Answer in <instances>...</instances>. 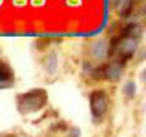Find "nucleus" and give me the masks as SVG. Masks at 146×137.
I'll return each mask as SVG.
<instances>
[{
  "mask_svg": "<svg viewBox=\"0 0 146 137\" xmlns=\"http://www.w3.org/2000/svg\"><path fill=\"white\" fill-rule=\"evenodd\" d=\"M139 59H141V61H144V59H146V49H143V51H141V55H139Z\"/></svg>",
  "mask_w": 146,
  "mask_h": 137,
  "instance_id": "10",
  "label": "nucleus"
},
{
  "mask_svg": "<svg viewBox=\"0 0 146 137\" xmlns=\"http://www.w3.org/2000/svg\"><path fill=\"white\" fill-rule=\"evenodd\" d=\"M90 108H91V115H93V119H99L106 113L108 110V95L104 93L102 90H95L91 91L90 95Z\"/></svg>",
  "mask_w": 146,
  "mask_h": 137,
  "instance_id": "3",
  "label": "nucleus"
},
{
  "mask_svg": "<svg viewBox=\"0 0 146 137\" xmlns=\"http://www.w3.org/2000/svg\"><path fill=\"white\" fill-rule=\"evenodd\" d=\"M122 70H124V62L113 59L111 62L106 64V79H110V80H119V79H121V75H122Z\"/></svg>",
  "mask_w": 146,
  "mask_h": 137,
  "instance_id": "5",
  "label": "nucleus"
},
{
  "mask_svg": "<svg viewBox=\"0 0 146 137\" xmlns=\"http://www.w3.org/2000/svg\"><path fill=\"white\" fill-rule=\"evenodd\" d=\"M91 75H93L95 79H106V66H99L97 70L91 71Z\"/></svg>",
  "mask_w": 146,
  "mask_h": 137,
  "instance_id": "9",
  "label": "nucleus"
},
{
  "mask_svg": "<svg viewBox=\"0 0 146 137\" xmlns=\"http://www.w3.org/2000/svg\"><path fill=\"white\" fill-rule=\"evenodd\" d=\"M46 99H48V95H46L44 90L40 88H35L31 91H26V93L18 95V112L20 113H33L36 110H40L46 104Z\"/></svg>",
  "mask_w": 146,
  "mask_h": 137,
  "instance_id": "2",
  "label": "nucleus"
},
{
  "mask_svg": "<svg viewBox=\"0 0 146 137\" xmlns=\"http://www.w3.org/2000/svg\"><path fill=\"white\" fill-rule=\"evenodd\" d=\"M13 84H15V80H13V71L9 64L6 61H0V90L11 88Z\"/></svg>",
  "mask_w": 146,
  "mask_h": 137,
  "instance_id": "4",
  "label": "nucleus"
},
{
  "mask_svg": "<svg viewBox=\"0 0 146 137\" xmlns=\"http://www.w3.org/2000/svg\"><path fill=\"white\" fill-rule=\"evenodd\" d=\"M57 66H58V55L57 51H49L44 59V68L48 73H55L57 71Z\"/></svg>",
  "mask_w": 146,
  "mask_h": 137,
  "instance_id": "7",
  "label": "nucleus"
},
{
  "mask_svg": "<svg viewBox=\"0 0 146 137\" xmlns=\"http://www.w3.org/2000/svg\"><path fill=\"white\" fill-rule=\"evenodd\" d=\"M124 95H126V97H133V95H135V82L133 80H126V84H124Z\"/></svg>",
  "mask_w": 146,
  "mask_h": 137,
  "instance_id": "8",
  "label": "nucleus"
},
{
  "mask_svg": "<svg viewBox=\"0 0 146 137\" xmlns=\"http://www.w3.org/2000/svg\"><path fill=\"white\" fill-rule=\"evenodd\" d=\"M141 33L143 31H141V26L137 22H130L128 26H124L119 37L113 39V44L110 46V55L126 64V61L133 57L137 48H139Z\"/></svg>",
  "mask_w": 146,
  "mask_h": 137,
  "instance_id": "1",
  "label": "nucleus"
},
{
  "mask_svg": "<svg viewBox=\"0 0 146 137\" xmlns=\"http://www.w3.org/2000/svg\"><path fill=\"white\" fill-rule=\"evenodd\" d=\"M141 79H143V80L146 82V68H144V70H143V75H141Z\"/></svg>",
  "mask_w": 146,
  "mask_h": 137,
  "instance_id": "11",
  "label": "nucleus"
},
{
  "mask_svg": "<svg viewBox=\"0 0 146 137\" xmlns=\"http://www.w3.org/2000/svg\"><path fill=\"white\" fill-rule=\"evenodd\" d=\"M91 55H93L97 61H104L110 55V46H108L106 40H97V42L91 46Z\"/></svg>",
  "mask_w": 146,
  "mask_h": 137,
  "instance_id": "6",
  "label": "nucleus"
}]
</instances>
